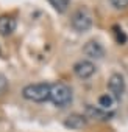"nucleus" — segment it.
I'll list each match as a JSON object with an SVG mask.
<instances>
[{
  "instance_id": "nucleus-1",
  "label": "nucleus",
  "mask_w": 128,
  "mask_h": 132,
  "mask_svg": "<svg viewBox=\"0 0 128 132\" xmlns=\"http://www.w3.org/2000/svg\"><path fill=\"white\" fill-rule=\"evenodd\" d=\"M50 90H52V84H47V82L28 84L24 87L22 95L28 101L44 103V101H50Z\"/></svg>"
},
{
  "instance_id": "nucleus-2",
  "label": "nucleus",
  "mask_w": 128,
  "mask_h": 132,
  "mask_svg": "<svg viewBox=\"0 0 128 132\" xmlns=\"http://www.w3.org/2000/svg\"><path fill=\"white\" fill-rule=\"evenodd\" d=\"M50 101L58 106V107H66L72 103V90L67 84L64 82H56L52 84L50 90Z\"/></svg>"
},
{
  "instance_id": "nucleus-3",
  "label": "nucleus",
  "mask_w": 128,
  "mask_h": 132,
  "mask_svg": "<svg viewBox=\"0 0 128 132\" xmlns=\"http://www.w3.org/2000/svg\"><path fill=\"white\" fill-rule=\"evenodd\" d=\"M70 23H72V27H74L75 31L84 33V31H88V30L92 27V16H91V13H89L88 10L80 8V10H77V11L72 14Z\"/></svg>"
},
{
  "instance_id": "nucleus-4",
  "label": "nucleus",
  "mask_w": 128,
  "mask_h": 132,
  "mask_svg": "<svg viewBox=\"0 0 128 132\" xmlns=\"http://www.w3.org/2000/svg\"><path fill=\"white\" fill-rule=\"evenodd\" d=\"M108 90L114 100H120L125 92V79L120 73H112L108 79Z\"/></svg>"
},
{
  "instance_id": "nucleus-5",
  "label": "nucleus",
  "mask_w": 128,
  "mask_h": 132,
  "mask_svg": "<svg viewBox=\"0 0 128 132\" xmlns=\"http://www.w3.org/2000/svg\"><path fill=\"white\" fill-rule=\"evenodd\" d=\"M74 73L81 79H88L95 73V65L88 59H81L74 65Z\"/></svg>"
},
{
  "instance_id": "nucleus-6",
  "label": "nucleus",
  "mask_w": 128,
  "mask_h": 132,
  "mask_svg": "<svg viewBox=\"0 0 128 132\" xmlns=\"http://www.w3.org/2000/svg\"><path fill=\"white\" fill-rule=\"evenodd\" d=\"M83 51H84V54L89 56L91 59H102L103 54H105L103 45H102L100 42H97V40H89V42L84 45Z\"/></svg>"
},
{
  "instance_id": "nucleus-7",
  "label": "nucleus",
  "mask_w": 128,
  "mask_h": 132,
  "mask_svg": "<svg viewBox=\"0 0 128 132\" xmlns=\"http://www.w3.org/2000/svg\"><path fill=\"white\" fill-rule=\"evenodd\" d=\"M86 123H88V118L86 115H81V113H72L64 120V126L69 129H81L86 126Z\"/></svg>"
},
{
  "instance_id": "nucleus-8",
  "label": "nucleus",
  "mask_w": 128,
  "mask_h": 132,
  "mask_svg": "<svg viewBox=\"0 0 128 132\" xmlns=\"http://www.w3.org/2000/svg\"><path fill=\"white\" fill-rule=\"evenodd\" d=\"M17 27V22L14 17L11 16H0V34L2 36H8L11 34Z\"/></svg>"
},
{
  "instance_id": "nucleus-9",
  "label": "nucleus",
  "mask_w": 128,
  "mask_h": 132,
  "mask_svg": "<svg viewBox=\"0 0 128 132\" xmlns=\"http://www.w3.org/2000/svg\"><path fill=\"white\" fill-rule=\"evenodd\" d=\"M86 115L91 118H97V120H109L112 117V112H108L94 106H86Z\"/></svg>"
},
{
  "instance_id": "nucleus-10",
  "label": "nucleus",
  "mask_w": 128,
  "mask_h": 132,
  "mask_svg": "<svg viewBox=\"0 0 128 132\" xmlns=\"http://www.w3.org/2000/svg\"><path fill=\"white\" fill-rule=\"evenodd\" d=\"M114 106V98L109 95V93H106V95H102L100 98H98V107L100 109H103V110H108V109H111Z\"/></svg>"
},
{
  "instance_id": "nucleus-11",
  "label": "nucleus",
  "mask_w": 128,
  "mask_h": 132,
  "mask_svg": "<svg viewBox=\"0 0 128 132\" xmlns=\"http://www.w3.org/2000/svg\"><path fill=\"white\" fill-rule=\"evenodd\" d=\"M48 3L58 11V13H66L69 8L70 0H48Z\"/></svg>"
},
{
  "instance_id": "nucleus-12",
  "label": "nucleus",
  "mask_w": 128,
  "mask_h": 132,
  "mask_svg": "<svg viewBox=\"0 0 128 132\" xmlns=\"http://www.w3.org/2000/svg\"><path fill=\"white\" fill-rule=\"evenodd\" d=\"M112 31H114V36H116V40H117V44H125L126 42V34L123 33V30L119 27V25H114L112 27Z\"/></svg>"
},
{
  "instance_id": "nucleus-13",
  "label": "nucleus",
  "mask_w": 128,
  "mask_h": 132,
  "mask_svg": "<svg viewBox=\"0 0 128 132\" xmlns=\"http://www.w3.org/2000/svg\"><path fill=\"white\" fill-rule=\"evenodd\" d=\"M111 5L116 8V10H125L128 8V0H109Z\"/></svg>"
},
{
  "instance_id": "nucleus-14",
  "label": "nucleus",
  "mask_w": 128,
  "mask_h": 132,
  "mask_svg": "<svg viewBox=\"0 0 128 132\" xmlns=\"http://www.w3.org/2000/svg\"><path fill=\"white\" fill-rule=\"evenodd\" d=\"M6 90H8V81L2 73H0V95H3Z\"/></svg>"
}]
</instances>
